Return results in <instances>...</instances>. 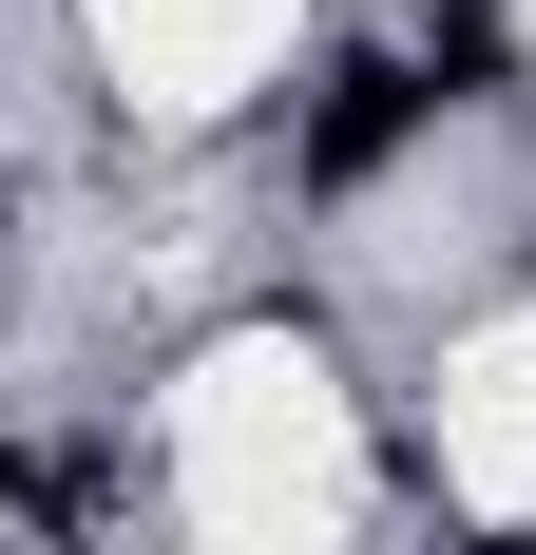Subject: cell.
<instances>
[{
  "instance_id": "1",
  "label": "cell",
  "mask_w": 536,
  "mask_h": 555,
  "mask_svg": "<svg viewBox=\"0 0 536 555\" xmlns=\"http://www.w3.org/2000/svg\"><path fill=\"white\" fill-rule=\"evenodd\" d=\"M422 77H403V57H345V77H326V96H307V192H365V172L383 154H403V134H422Z\"/></svg>"
},
{
  "instance_id": "2",
  "label": "cell",
  "mask_w": 536,
  "mask_h": 555,
  "mask_svg": "<svg viewBox=\"0 0 536 555\" xmlns=\"http://www.w3.org/2000/svg\"><path fill=\"white\" fill-rule=\"evenodd\" d=\"M422 96H518V20L498 0H441L422 20Z\"/></svg>"
}]
</instances>
